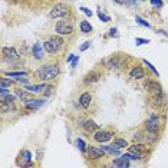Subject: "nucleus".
Instances as JSON below:
<instances>
[{
    "label": "nucleus",
    "mask_w": 168,
    "mask_h": 168,
    "mask_svg": "<svg viewBox=\"0 0 168 168\" xmlns=\"http://www.w3.org/2000/svg\"><path fill=\"white\" fill-rule=\"evenodd\" d=\"M59 73V66L58 65H46V66H40L36 71V75H38L39 79L42 80H51L55 79Z\"/></svg>",
    "instance_id": "f257e3e1"
},
{
    "label": "nucleus",
    "mask_w": 168,
    "mask_h": 168,
    "mask_svg": "<svg viewBox=\"0 0 168 168\" xmlns=\"http://www.w3.org/2000/svg\"><path fill=\"white\" fill-rule=\"evenodd\" d=\"M62 46H63V39L59 38V36H52L43 45V47H45V51L47 53H56V52H59L62 49Z\"/></svg>",
    "instance_id": "f03ea898"
},
{
    "label": "nucleus",
    "mask_w": 168,
    "mask_h": 168,
    "mask_svg": "<svg viewBox=\"0 0 168 168\" xmlns=\"http://www.w3.org/2000/svg\"><path fill=\"white\" fill-rule=\"evenodd\" d=\"M55 32L58 35H71L73 32V25L71 20H59L55 25Z\"/></svg>",
    "instance_id": "7ed1b4c3"
},
{
    "label": "nucleus",
    "mask_w": 168,
    "mask_h": 168,
    "mask_svg": "<svg viewBox=\"0 0 168 168\" xmlns=\"http://www.w3.org/2000/svg\"><path fill=\"white\" fill-rule=\"evenodd\" d=\"M145 128H147L148 132H158V129H160V117L157 113H152L145 122Z\"/></svg>",
    "instance_id": "20e7f679"
},
{
    "label": "nucleus",
    "mask_w": 168,
    "mask_h": 168,
    "mask_svg": "<svg viewBox=\"0 0 168 168\" xmlns=\"http://www.w3.org/2000/svg\"><path fill=\"white\" fill-rule=\"evenodd\" d=\"M69 13V9H68V6H65V4L59 3L56 4L55 7L51 10V13H49V16L52 17V19H59V17H65Z\"/></svg>",
    "instance_id": "39448f33"
},
{
    "label": "nucleus",
    "mask_w": 168,
    "mask_h": 168,
    "mask_svg": "<svg viewBox=\"0 0 168 168\" xmlns=\"http://www.w3.org/2000/svg\"><path fill=\"white\" fill-rule=\"evenodd\" d=\"M2 53H3L4 60H7V62H14V60L19 59V55H17V52L14 47H3V49H2Z\"/></svg>",
    "instance_id": "423d86ee"
},
{
    "label": "nucleus",
    "mask_w": 168,
    "mask_h": 168,
    "mask_svg": "<svg viewBox=\"0 0 168 168\" xmlns=\"http://www.w3.org/2000/svg\"><path fill=\"white\" fill-rule=\"evenodd\" d=\"M93 138H95V141L96 142H106V141H109L111 138H112V134H111L109 131H99L98 129L96 132H95V135H93Z\"/></svg>",
    "instance_id": "0eeeda50"
},
{
    "label": "nucleus",
    "mask_w": 168,
    "mask_h": 168,
    "mask_svg": "<svg viewBox=\"0 0 168 168\" xmlns=\"http://www.w3.org/2000/svg\"><path fill=\"white\" fill-rule=\"evenodd\" d=\"M16 96L17 98H20L22 101L25 102H27V101H30V99H33V95H32V92H29V91H27V89H16Z\"/></svg>",
    "instance_id": "6e6552de"
},
{
    "label": "nucleus",
    "mask_w": 168,
    "mask_h": 168,
    "mask_svg": "<svg viewBox=\"0 0 168 168\" xmlns=\"http://www.w3.org/2000/svg\"><path fill=\"white\" fill-rule=\"evenodd\" d=\"M104 152H105L104 148H96V147H89L88 148L89 158H92V160H98V158H101V157L104 155Z\"/></svg>",
    "instance_id": "1a4fd4ad"
},
{
    "label": "nucleus",
    "mask_w": 168,
    "mask_h": 168,
    "mask_svg": "<svg viewBox=\"0 0 168 168\" xmlns=\"http://www.w3.org/2000/svg\"><path fill=\"white\" fill-rule=\"evenodd\" d=\"M91 101H92V96H91V93L89 92L82 93L80 98H79V104H80V106H82L84 109H88L89 106H91Z\"/></svg>",
    "instance_id": "9d476101"
},
{
    "label": "nucleus",
    "mask_w": 168,
    "mask_h": 168,
    "mask_svg": "<svg viewBox=\"0 0 168 168\" xmlns=\"http://www.w3.org/2000/svg\"><path fill=\"white\" fill-rule=\"evenodd\" d=\"M45 102H46L45 99H30V101L26 102V109H30V111L38 109V108H40Z\"/></svg>",
    "instance_id": "9b49d317"
},
{
    "label": "nucleus",
    "mask_w": 168,
    "mask_h": 168,
    "mask_svg": "<svg viewBox=\"0 0 168 168\" xmlns=\"http://www.w3.org/2000/svg\"><path fill=\"white\" fill-rule=\"evenodd\" d=\"M108 66L109 68H122L124 66V59L121 56H112L108 59Z\"/></svg>",
    "instance_id": "f8f14e48"
},
{
    "label": "nucleus",
    "mask_w": 168,
    "mask_h": 168,
    "mask_svg": "<svg viewBox=\"0 0 168 168\" xmlns=\"http://www.w3.org/2000/svg\"><path fill=\"white\" fill-rule=\"evenodd\" d=\"M129 151L144 157V154L147 152V150H145V145H142V144H134V145H131L129 147Z\"/></svg>",
    "instance_id": "ddd939ff"
},
{
    "label": "nucleus",
    "mask_w": 168,
    "mask_h": 168,
    "mask_svg": "<svg viewBox=\"0 0 168 168\" xmlns=\"http://www.w3.org/2000/svg\"><path fill=\"white\" fill-rule=\"evenodd\" d=\"M131 78H134V79H142L145 73H144V69L141 66H135L132 71H131Z\"/></svg>",
    "instance_id": "4468645a"
},
{
    "label": "nucleus",
    "mask_w": 168,
    "mask_h": 168,
    "mask_svg": "<svg viewBox=\"0 0 168 168\" xmlns=\"http://www.w3.org/2000/svg\"><path fill=\"white\" fill-rule=\"evenodd\" d=\"M25 88L32 93H38V92H42L43 89H47V85H26Z\"/></svg>",
    "instance_id": "2eb2a0df"
},
{
    "label": "nucleus",
    "mask_w": 168,
    "mask_h": 168,
    "mask_svg": "<svg viewBox=\"0 0 168 168\" xmlns=\"http://www.w3.org/2000/svg\"><path fill=\"white\" fill-rule=\"evenodd\" d=\"M145 88H147L148 91H151L152 93H160L161 92V85L157 84V82H151V80L145 84Z\"/></svg>",
    "instance_id": "dca6fc26"
},
{
    "label": "nucleus",
    "mask_w": 168,
    "mask_h": 168,
    "mask_svg": "<svg viewBox=\"0 0 168 168\" xmlns=\"http://www.w3.org/2000/svg\"><path fill=\"white\" fill-rule=\"evenodd\" d=\"M113 165L115 167H129V158L126 155H122L121 158H117L113 161Z\"/></svg>",
    "instance_id": "f3484780"
},
{
    "label": "nucleus",
    "mask_w": 168,
    "mask_h": 168,
    "mask_svg": "<svg viewBox=\"0 0 168 168\" xmlns=\"http://www.w3.org/2000/svg\"><path fill=\"white\" fill-rule=\"evenodd\" d=\"M84 128L86 132H96L98 129H99V126H98V124H95L93 121H86L84 124Z\"/></svg>",
    "instance_id": "a211bd4d"
},
{
    "label": "nucleus",
    "mask_w": 168,
    "mask_h": 168,
    "mask_svg": "<svg viewBox=\"0 0 168 168\" xmlns=\"http://www.w3.org/2000/svg\"><path fill=\"white\" fill-rule=\"evenodd\" d=\"M43 49H45V47H42L40 43H36V45L33 46V49H32L35 58H36V59H42L43 58Z\"/></svg>",
    "instance_id": "6ab92c4d"
},
{
    "label": "nucleus",
    "mask_w": 168,
    "mask_h": 168,
    "mask_svg": "<svg viewBox=\"0 0 168 168\" xmlns=\"http://www.w3.org/2000/svg\"><path fill=\"white\" fill-rule=\"evenodd\" d=\"M99 78H101V75H99L98 72L93 71V72H91V73H88V75L85 76V82H86V84H91V82H96Z\"/></svg>",
    "instance_id": "aec40b11"
},
{
    "label": "nucleus",
    "mask_w": 168,
    "mask_h": 168,
    "mask_svg": "<svg viewBox=\"0 0 168 168\" xmlns=\"http://www.w3.org/2000/svg\"><path fill=\"white\" fill-rule=\"evenodd\" d=\"M79 27H80V30H82L84 33H91V32H92V26H91V23H89V22H86V20L80 22Z\"/></svg>",
    "instance_id": "412c9836"
},
{
    "label": "nucleus",
    "mask_w": 168,
    "mask_h": 168,
    "mask_svg": "<svg viewBox=\"0 0 168 168\" xmlns=\"http://www.w3.org/2000/svg\"><path fill=\"white\" fill-rule=\"evenodd\" d=\"M113 147H117V148H126L128 147V142H126V139H122V138H117V139H113V142H112Z\"/></svg>",
    "instance_id": "4be33fe9"
},
{
    "label": "nucleus",
    "mask_w": 168,
    "mask_h": 168,
    "mask_svg": "<svg viewBox=\"0 0 168 168\" xmlns=\"http://www.w3.org/2000/svg\"><path fill=\"white\" fill-rule=\"evenodd\" d=\"M161 104H162V95H161V92L154 93V95H152V105L155 106V108H158Z\"/></svg>",
    "instance_id": "5701e85b"
},
{
    "label": "nucleus",
    "mask_w": 168,
    "mask_h": 168,
    "mask_svg": "<svg viewBox=\"0 0 168 168\" xmlns=\"http://www.w3.org/2000/svg\"><path fill=\"white\" fill-rule=\"evenodd\" d=\"M101 148H104L106 152H109L111 155H119V148H113V145H111V147H106V145H104V147H101Z\"/></svg>",
    "instance_id": "b1692460"
},
{
    "label": "nucleus",
    "mask_w": 168,
    "mask_h": 168,
    "mask_svg": "<svg viewBox=\"0 0 168 168\" xmlns=\"http://www.w3.org/2000/svg\"><path fill=\"white\" fill-rule=\"evenodd\" d=\"M6 75L10 76V78H17V79H19V78H22V76L27 75V72H26V71H22V72H7Z\"/></svg>",
    "instance_id": "393cba45"
},
{
    "label": "nucleus",
    "mask_w": 168,
    "mask_h": 168,
    "mask_svg": "<svg viewBox=\"0 0 168 168\" xmlns=\"http://www.w3.org/2000/svg\"><path fill=\"white\" fill-rule=\"evenodd\" d=\"M157 138H158V132H150V135H147V142H155Z\"/></svg>",
    "instance_id": "a878e982"
},
{
    "label": "nucleus",
    "mask_w": 168,
    "mask_h": 168,
    "mask_svg": "<svg viewBox=\"0 0 168 168\" xmlns=\"http://www.w3.org/2000/svg\"><path fill=\"white\" fill-rule=\"evenodd\" d=\"M135 20H137V23H138V25L144 26V27H148V29L151 27V25H150L148 22H145V20H144V19H141V17H139V16H137V17H135Z\"/></svg>",
    "instance_id": "bb28decb"
},
{
    "label": "nucleus",
    "mask_w": 168,
    "mask_h": 168,
    "mask_svg": "<svg viewBox=\"0 0 168 168\" xmlns=\"http://www.w3.org/2000/svg\"><path fill=\"white\" fill-rule=\"evenodd\" d=\"M76 145H78V148H79L80 151H85V150H86V145H85V142H84V139H80V138H78V139H76Z\"/></svg>",
    "instance_id": "cd10ccee"
},
{
    "label": "nucleus",
    "mask_w": 168,
    "mask_h": 168,
    "mask_svg": "<svg viewBox=\"0 0 168 168\" xmlns=\"http://www.w3.org/2000/svg\"><path fill=\"white\" fill-rule=\"evenodd\" d=\"M2 102H6V104H13V102H14V96L9 93L7 96H4L3 99H2Z\"/></svg>",
    "instance_id": "c85d7f7f"
},
{
    "label": "nucleus",
    "mask_w": 168,
    "mask_h": 168,
    "mask_svg": "<svg viewBox=\"0 0 168 168\" xmlns=\"http://www.w3.org/2000/svg\"><path fill=\"white\" fill-rule=\"evenodd\" d=\"M98 16H99V19H101L102 22H105V23H106V22H109V20H111V17H109V16H106V14H104V13H102L101 10L98 12Z\"/></svg>",
    "instance_id": "c756f323"
},
{
    "label": "nucleus",
    "mask_w": 168,
    "mask_h": 168,
    "mask_svg": "<svg viewBox=\"0 0 168 168\" xmlns=\"http://www.w3.org/2000/svg\"><path fill=\"white\" fill-rule=\"evenodd\" d=\"M0 85H2V88H7V86H10V85H12V80H7V79H4V78H2V80H0Z\"/></svg>",
    "instance_id": "7c9ffc66"
},
{
    "label": "nucleus",
    "mask_w": 168,
    "mask_h": 168,
    "mask_svg": "<svg viewBox=\"0 0 168 168\" xmlns=\"http://www.w3.org/2000/svg\"><path fill=\"white\" fill-rule=\"evenodd\" d=\"M23 157H25V158H23V160H25L26 162H27V164H29V162H30V160H32V154H30L29 151H25V152H23Z\"/></svg>",
    "instance_id": "2f4dec72"
},
{
    "label": "nucleus",
    "mask_w": 168,
    "mask_h": 168,
    "mask_svg": "<svg viewBox=\"0 0 168 168\" xmlns=\"http://www.w3.org/2000/svg\"><path fill=\"white\" fill-rule=\"evenodd\" d=\"M135 43H137V45H147V43H150V40H147V39L137 38V39H135Z\"/></svg>",
    "instance_id": "473e14b6"
},
{
    "label": "nucleus",
    "mask_w": 168,
    "mask_h": 168,
    "mask_svg": "<svg viewBox=\"0 0 168 168\" xmlns=\"http://www.w3.org/2000/svg\"><path fill=\"white\" fill-rule=\"evenodd\" d=\"M151 4L152 6H155V7L160 9L162 6V0H151Z\"/></svg>",
    "instance_id": "72a5a7b5"
},
{
    "label": "nucleus",
    "mask_w": 168,
    "mask_h": 168,
    "mask_svg": "<svg viewBox=\"0 0 168 168\" xmlns=\"http://www.w3.org/2000/svg\"><path fill=\"white\" fill-rule=\"evenodd\" d=\"M89 46H91V42H89V40H86V42H85L84 45H80L79 51H82V52H84V51H86V49H88Z\"/></svg>",
    "instance_id": "f704fd0d"
},
{
    "label": "nucleus",
    "mask_w": 168,
    "mask_h": 168,
    "mask_svg": "<svg viewBox=\"0 0 168 168\" xmlns=\"http://www.w3.org/2000/svg\"><path fill=\"white\" fill-rule=\"evenodd\" d=\"M134 139H135V141H142V139H144L142 132H135V134H134Z\"/></svg>",
    "instance_id": "c9c22d12"
},
{
    "label": "nucleus",
    "mask_w": 168,
    "mask_h": 168,
    "mask_svg": "<svg viewBox=\"0 0 168 168\" xmlns=\"http://www.w3.org/2000/svg\"><path fill=\"white\" fill-rule=\"evenodd\" d=\"M9 92H7V89L6 88H2V91H0V99H3L4 96H7Z\"/></svg>",
    "instance_id": "e433bc0d"
},
{
    "label": "nucleus",
    "mask_w": 168,
    "mask_h": 168,
    "mask_svg": "<svg viewBox=\"0 0 168 168\" xmlns=\"http://www.w3.org/2000/svg\"><path fill=\"white\" fill-rule=\"evenodd\" d=\"M144 62H145V63H147V65H148V66H150V69H151V71H152V72H154V73H155V75H160V73H158V71H157V69H155V68H154V66H152V65H151V63H150V62H148V60H144Z\"/></svg>",
    "instance_id": "4c0bfd02"
},
{
    "label": "nucleus",
    "mask_w": 168,
    "mask_h": 168,
    "mask_svg": "<svg viewBox=\"0 0 168 168\" xmlns=\"http://www.w3.org/2000/svg\"><path fill=\"white\" fill-rule=\"evenodd\" d=\"M80 10H82V12H84V13H85V14H86V16H88V17H91V16H92V12H91L89 9H86V7H80Z\"/></svg>",
    "instance_id": "58836bf2"
},
{
    "label": "nucleus",
    "mask_w": 168,
    "mask_h": 168,
    "mask_svg": "<svg viewBox=\"0 0 168 168\" xmlns=\"http://www.w3.org/2000/svg\"><path fill=\"white\" fill-rule=\"evenodd\" d=\"M117 32H118V30L115 29V27H112V29L109 30V35H111V36H113V38H115V36H118V33H117Z\"/></svg>",
    "instance_id": "ea45409f"
},
{
    "label": "nucleus",
    "mask_w": 168,
    "mask_h": 168,
    "mask_svg": "<svg viewBox=\"0 0 168 168\" xmlns=\"http://www.w3.org/2000/svg\"><path fill=\"white\" fill-rule=\"evenodd\" d=\"M79 62V56H75V59L72 60V68H75L76 66V63Z\"/></svg>",
    "instance_id": "a19ab883"
},
{
    "label": "nucleus",
    "mask_w": 168,
    "mask_h": 168,
    "mask_svg": "<svg viewBox=\"0 0 168 168\" xmlns=\"http://www.w3.org/2000/svg\"><path fill=\"white\" fill-rule=\"evenodd\" d=\"M73 59H75V56H73V55H69V56H68V62H72Z\"/></svg>",
    "instance_id": "79ce46f5"
}]
</instances>
